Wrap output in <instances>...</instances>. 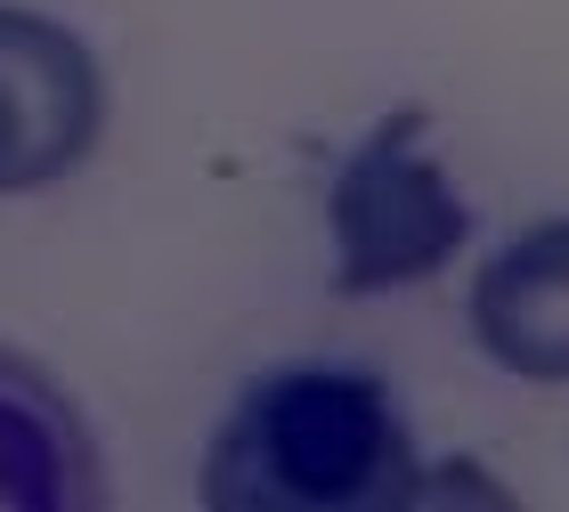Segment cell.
I'll list each match as a JSON object with an SVG mask.
<instances>
[{
	"mask_svg": "<svg viewBox=\"0 0 569 512\" xmlns=\"http://www.w3.org/2000/svg\"><path fill=\"white\" fill-rule=\"evenodd\" d=\"M472 350L512 382L561 391L569 382V212L529 220L480 261L463 301Z\"/></svg>",
	"mask_w": 569,
	"mask_h": 512,
	"instance_id": "cell-4",
	"label": "cell"
},
{
	"mask_svg": "<svg viewBox=\"0 0 569 512\" xmlns=\"http://www.w3.org/2000/svg\"><path fill=\"white\" fill-rule=\"evenodd\" d=\"M107 139V66L49 9L0 0V195L73 179Z\"/></svg>",
	"mask_w": 569,
	"mask_h": 512,
	"instance_id": "cell-3",
	"label": "cell"
},
{
	"mask_svg": "<svg viewBox=\"0 0 569 512\" xmlns=\"http://www.w3.org/2000/svg\"><path fill=\"white\" fill-rule=\"evenodd\" d=\"M196 504L212 512H423L512 504L480 464H423L399 391L342 358H284L228 399L203 440Z\"/></svg>",
	"mask_w": 569,
	"mask_h": 512,
	"instance_id": "cell-1",
	"label": "cell"
},
{
	"mask_svg": "<svg viewBox=\"0 0 569 512\" xmlns=\"http://www.w3.org/2000/svg\"><path fill=\"white\" fill-rule=\"evenodd\" d=\"M472 244V203L431 147V107H391L326 179V285L342 301L448 277Z\"/></svg>",
	"mask_w": 569,
	"mask_h": 512,
	"instance_id": "cell-2",
	"label": "cell"
},
{
	"mask_svg": "<svg viewBox=\"0 0 569 512\" xmlns=\"http://www.w3.org/2000/svg\"><path fill=\"white\" fill-rule=\"evenodd\" d=\"M107 504V455L49 367L0 342V512H98Z\"/></svg>",
	"mask_w": 569,
	"mask_h": 512,
	"instance_id": "cell-5",
	"label": "cell"
}]
</instances>
